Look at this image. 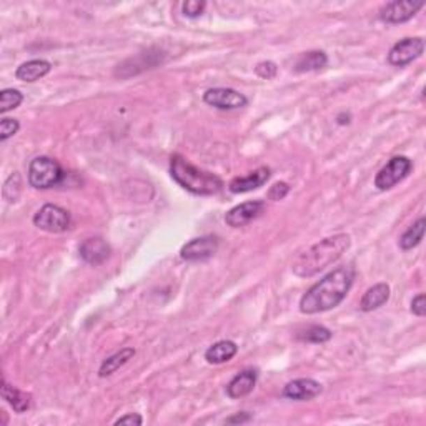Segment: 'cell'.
<instances>
[{
  "label": "cell",
  "instance_id": "ac0fdd59",
  "mask_svg": "<svg viewBox=\"0 0 426 426\" xmlns=\"http://www.w3.org/2000/svg\"><path fill=\"white\" fill-rule=\"evenodd\" d=\"M237 351H238L237 343H233L230 340H221V341L213 343L210 348L205 351V360L212 365L227 363L233 358L235 355H237Z\"/></svg>",
  "mask_w": 426,
  "mask_h": 426
},
{
  "label": "cell",
  "instance_id": "5bb4252c",
  "mask_svg": "<svg viewBox=\"0 0 426 426\" xmlns=\"http://www.w3.org/2000/svg\"><path fill=\"white\" fill-rule=\"evenodd\" d=\"M270 178V168L267 167H260L256 168L255 172L249 173L247 177H237L230 182V192L233 193H247L251 192V190L260 189L263 186Z\"/></svg>",
  "mask_w": 426,
  "mask_h": 426
},
{
  "label": "cell",
  "instance_id": "7a4b0ae2",
  "mask_svg": "<svg viewBox=\"0 0 426 426\" xmlns=\"http://www.w3.org/2000/svg\"><path fill=\"white\" fill-rule=\"evenodd\" d=\"M351 238L346 233H337L323 238L310 249L300 254L291 263V272L300 278H310L337 262L350 249Z\"/></svg>",
  "mask_w": 426,
  "mask_h": 426
},
{
  "label": "cell",
  "instance_id": "8992f818",
  "mask_svg": "<svg viewBox=\"0 0 426 426\" xmlns=\"http://www.w3.org/2000/svg\"><path fill=\"white\" fill-rule=\"evenodd\" d=\"M34 225L43 232L62 233L71 227V213L54 203H47L34 215Z\"/></svg>",
  "mask_w": 426,
  "mask_h": 426
},
{
  "label": "cell",
  "instance_id": "7c38bea8",
  "mask_svg": "<svg viewBox=\"0 0 426 426\" xmlns=\"http://www.w3.org/2000/svg\"><path fill=\"white\" fill-rule=\"evenodd\" d=\"M321 383L313 378H298L290 381L284 388V397L295 399V402H310L321 393Z\"/></svg>",
  "mask_w": 426,
  "mask_h": 426
},
{
  "label": "cell",
  "instance_id": "83f0119b",
  "mask_svg": "<svg viewBox=\"0 0 426 426\" xmlns=\"http://www.w3.org/2000/svg\"><path fill=\"white\" fill-rule=\"evenodd\" d=\"M290 192V185L285 184V182H278L273 186H270V190H268V198L270 200H284L286 195Z\"/></svg>",
  "mask_w": 426,
  "mask_h": 426
},
{
  "label": "cell",
  "instance_id": "277c9868",
  "mask_svg": "<svg viewBox=\"0 0 426 426\" xmlns=\"http://www.w3.org/2000/svg\"><path fill=\"white\" fill-rule=\"evenodd\" d=\"M64 168L50 156H37L29 165V184L34 189L47 190L57 186L64 180Z\"/></svg>",
  "mask_w": 426,
  "mask_h": 426
},
{
  "label": "cell",
  "instance_id": "484cf974",
  "mask_svg": "<svg viewBox=\"0 0 426 426\" xmlns=\"http://www.w3.org/2000/svg\"><path fill=\"white\" fill-rule=\"evenodd\" d=\"M255 73L258 75L260 78H265V80H270V78H275L277 73H278V67L275 62H260L258 65L255 67Z\"/></svg>",
  "mask_w": 426,
  "mask_h": 426
},
{
  "label": "cell",
  "instance_id": "8fae6325",
  "mask_svg": "<svg viewBox=\"0 0 426 426\" xmlns=\"http://www.w3.org/2000/svg\"><path fill=\"white\" fill-rule=\"evenodd\" d=\"M265 208H267V205H265L263 200H251V202L240 203V205L228 210L227 215H225V221H227L228 227L240 228L243 225L258 219L265 212Z\"/></svg>",
  "mask_w": 426,
  "mask_h": 426
},
{
  "label": "cell",
  "instance_id": "ba28073f",
  "mask_svg": "<svg viewBox=\"0 0 426 426\" xmlns=\"http://www.w3.org/2000/svg\"><path fill=\"white\" fill-rule=\"evenodd\" d=\"M203 102L215 108H220V110H235V108L249 105V98L245 95L233 89H225V87L207 90L203 94Z\"/></svg>",
  "mask_w": 426,
  "mask_h": 426
},
{
  "label": "cell",
  "instance_id": "5b68a950",
  "mask_svg": "<svg viewBox=\"0 0 426 426\" xmlns=\"http://www.w3.org/2000/svg\"><path fill=\"white\" fill-rule=\"evenodd\" d=\"M413 170V162L408 156H393L388 163L376 173L375 177V186L381 192L393 189L395 185L399 184L402 180L410 175Z\"/></svg>",
  "mask_w": 426,
  "mask_h": 426
},
{
  "label": "cell",
  "instance_id": "4316f807",
  "mask_svg": "<svg viewBox=\"0 0 426 426\" xmlns=\"http://www.w3.org/2000/svg\"><path fill=\"white\" fill-rule=\"evenodd\" d=\"M205 2H198V0H189V2L184 3L182 10H184L185 17H190V19H195V17H200L205 10Z\"/></svg>",
  "mask_w": 426,
  "mask_h": 426
},
{
  "label": "cell",
  "instance_id": "3957f363",
  "mask_svg": "<svg viewBox=\"0 0 426 426\" xmlns=\"http://www.w3.org/2000/svg\"><path fill=\"white\" fill-rule=\"evenodd\" d=\"M170 175L182 189L193 195H215L223 186V182L219 177L210 172L200 170L182 155H172Z\"/></svg>",
  "mask_w": 426,
  "mask_h": 426
},
{
  "label": "cell",
  "instance_id": "e0dca14e",
  "mask_svg": "<svg viewBox=\"0 0 426 426\" xmlns=\"http://www.w3.org/2000/svg\"><path fill=\"white\" fill-rule=\"evenodd\" d=\"M50 71H52L50 62H47V60L43 59H36L22 64L20 67L17 68L15 77L22 82H36L38 78L45 77Z\"/></svg>",
  "mask_w": 426,
  "mask_h": 426
},
{
  "label": "cell",
  "instance_id": "cb8c5ba5",
  "mask_svg": "<svg viewBox=\"0 0 426 426\" xmlns=\"http://www.w3.org/2000/svg\"><path fill=\"white\" fill-rule=\"evenodd\" d=\"M24 95L15 89H3L0 92V114H7V112L14 110L22 103Z\"/></svg>",
  "mask_w": 426,
  "mask_h": 426
},
{
  "label": "cell",
  "instance_id": "30bf717a",
  "mask_svg": "<svg viewBox=\"0 0 426 426\" xmlns=\"http://www.w3.org/2000/svg\"><path fill=\"white\" fill-rule=\"evenodd\" d=\"M425 7V2H411V0H395L381 7L380 19L386 24H403L411 20Z\"/></svg>",
  "mask_w": 426,
  "mask_h": 426
},
{
  "label": "cell",
  "instance_id": "44dd1931",
  "mask_svg": "<svg viewBox=\"0 0 426 426\" xmlns=\"http://www.w3.org/2000/svg\"><path fill=\"white\" fill-rule=\"evenodd\" d=\"M133 356H135V350L130 348V346H127V348H122L120 351H117L115 355L108 356L105 362L100 365L98 376H102V378L110 376L112 373H115L120 367H124L125 363H128V360H132Z\"/></svg>",
  "mask_w": 426,
  "mask_h": 426
},
{
  "label": "cell",
  "instance_id": "4fadbf2b",
  "mask_svg": "<svg viewBox=\"0 0 426 426\" xmlns=\"http://www.w3.org/2000/svg\"><path fill=\"white\" fill-rule=\"evenodd\" d=\"M78 254H80V256L87 263L97 267V265L103 263L108 256H110V245H108L103 238H87V240L78 247Z\"/></svg>",
  "mask_w": 426,
  "mask_h": 426
},
{
  "label": "cell",
  "instance_id": "7402d4cb",
  "mask_svg": "<svg viewBox=\"0 0 426 426\" xmlns=\"http://www.w3.org/2000/svg\"><path fill=\"white\" fill-rule=\"evenodd\" d=\"M425 225H426L425 216H421V219L416 220L415 223H413L411 227L408 228L406 232L402 235V237H399V247H402L403 250H411V249H415L416 245H420L421 240H423Z\"/></svg>",
  "mask_w": 426,
  "mask_h": 426
},
{
  "label": "cell",
  "instance_id": "d4e9b609",
  "mask_svg": "<svg viewBox=\"0 0 426 426\" xmlns=\"http://www.w3.org/2000/svg\"><path fill=\"white\" fill-rule=\"evenodd\" d=\"M20 128V124L19 120L15 119H2V122H0V140L6 142L7 138L14 137L17 132H19Z\"/></svg>",
  "mask_w": 426,
  "mask_h": 426
},
{
  "label": "cell",
  "instance_id": "2e32d148",
  "mask_svg": "<svg viewBox=\"0 0 426 426\" xmlns=\"http://www.w3.org/2000/svg\"><path fill=\"white\" fill-rule=\"evenodd\" d=\"M390 300V286L386 284H376L372 288L367 290L363 295L362 302H360V310L362 311H373L376 308L383 307Z\"/></svg>",
  "mask_w": 426,
  "mask_h": 426
},
{
  "label": "cell",
  "instance_id": "603a6c76",
  "mask_svg": "<svg viewBox=\"0 0 426 426\" xmlns=\"http://www.w3.org/2000/svg\"><path fill=\"white\" fill-rule=\"evenodd\" d=\"M298 340L308 343H327L332 340V332L328 328L321 327V325H311L302 333L297 335Z\"/></svg>",
  "mask_w": 426,
  "mask_h": 426
},
{
  "label": "cell",
  "instance_id": "4dcf8cb0",
  "mask_svg": "<svg viewBox=\"0 0 426 426\" xmlns=\"http://www.w3.org/2000/svg\"><path fill=\"white\" fill-rule=\"evenodd\" d=\"M251 420V415L249 411H242V413H238V415H235V416H232V418H228L227 420V423L228 425H233V423H249V421Z\"/></svg>",
  "mask_w": 426,
  "mask_h": 426
},
{
  "label": "cell",
  "instance_id": "9a60e30c",
  "mask_svg": "<svg viewBox=\"0 0 426 426\" xmlns=\"http://www.w3.org/2000/svg\"><path fill=\"white\" fill-rule=\"evenodd\" d=\"M256 380H258L256 369H243V372L237 373L230 380V383L227 385V395L233 399L247 397V395H250L254 391Z\"/></svg>",
  "mask_w": 426,
  "mask_h": 426
},
{
  "label": "cell",
  "instance_id": "9c48e42d",
  "mask_svg": "<svg viewBox=\"0 0 426 426\" xmlns=\"http://www.w3.org/2000/svg\"><path fill=\"white\" fill-rule=\"evenodd\" d=\"M216 250H219V238L215 235H205V237L193 238L182 247L180 256L185 262H205L216 254Z\"/></svg>",
  "mask_w": 426,
  "mask_h": 426
},
{
  "label": "cell",
  "instance_id": "6da1fadb",
  "mask_svg": "<svg viewBox=\"0 0 426 426\" xmlns=\"http://www.w3.org/2000/svg\"><path fill=\"white\" fill-rule=\"evenodd\" d=\"M355 280V268L351 265L335 268L315 284L300 300V311L305 315L328 311L345 300Z\"/></svg>",
  "mask_w": 426,
  "mask_h": 426
},
{
  "label": "cell",
  "instance_id": "f546056e",
  "mask_svg": "<svg viewBox=\"0 0 426 426\" xmlns=\"http://www.w3.org/2000/svg\"><path fill=\"white\" fill-rule=\"evenodd\" d=\"M143 423V420H142V416L138 415V413H128V415H125V416H120L119 420L115 421V425L119 426V425H135V426H140Z\"/></svg>",
  "mask_w": 426,
  "mask_h": 426
},
{
  "label": "cell",
  "instance_id": "52a82bcc",
  "mask_svg": "<svg viewBox=\"0 0 426 426\" xmlns=\"http://www.w3.org/2000/svg\"><path fill=\"white\" fill-rule=\"evenodd\" d=\"M425 52V41L421 37H408L395 43L388 54V62L393 67H405L421 57Z\"/></svg>",
  "mask_w": 426,
  "mask_h": 426
},
{
  "label": "cell",
  "instance_id": "d6986e66",
  "mask_svg": "<svg viewBox=\"0 0 426 426\" xmlns=\"http://www.w3.org/2000/svg\"><path fill=\"white\" fill-rule=\"evenodd\" d=\"M0 393H2V398L6 399L8 405L14 408L15 413H25L30 408V395L17 390L15 386L8 385L6 378L2 380V390H0Z\"/></svg>",
  "mask_w": 426,
  "mask_h": 426
},
{
  "label": "cell",
  "instance_id": "ffe728a7",
  "mask_svg": "<svg viewBox=\"0 0 426 426\" xmlns=\"http://www.w3.org/2000/svg\"><path fill=\"white\" fill-rule=\"evenodd\" d=\"M328 57L325 52L321 50H310L302 54L295 62V71L297 72H313L320 71V68L327 67Z\"/></svg>",
  "mask_w": 426,
  "mask_h": 426
},
{
  "label": "cell",
  "instance_id": "f1b7e54d",
  "mask_svg": "<svg viewBox=\"0 0 426 426\" xmlns=\"http://www.w3.org/2000/svg\"><path fill=\"white\" fill-rule=\"evenodd\" d=\"M411 311L415 313L416 316H420V318H423V316L426 315V298H425L423 293L416 295V297L413 298Z\"/></svg>",
  "mask_w": 426,
  "mask_h": 426
}]
</instances>
